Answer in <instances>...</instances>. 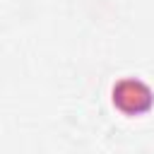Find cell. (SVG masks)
<instances>
[{"label": "cell", "mask_w": 154, "mask_h": 154, "mask_svg": "<svg viewBox=\"0 0 154 154\" xmlns=\"http://www.w3.org/2000/svg\"><path fill=\"white\" fill-rule=\"evenodd\" d=\"M154 94L142 79H120L113 87V103L125 113H142L152 106Z\"/></svg>", "instance_id": "cell-1"}]
</instances>
